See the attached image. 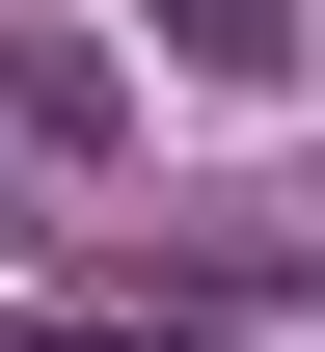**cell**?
<instances>
[{"instance_id": "6da1fadb", "label": "cell", "mask_w": 325, "mask_h": 352, "mask_svg": "<svg viewBox=\"0 0 325 352\" xmlns=\"http://www.w3.org/2000/svg\"><path fill=\"white\" fill-rule=\"evenodd\" d=\"M163 28H190V54H217V82H244V54H271V0H163Z\"/></svg>"}]
</instances>
